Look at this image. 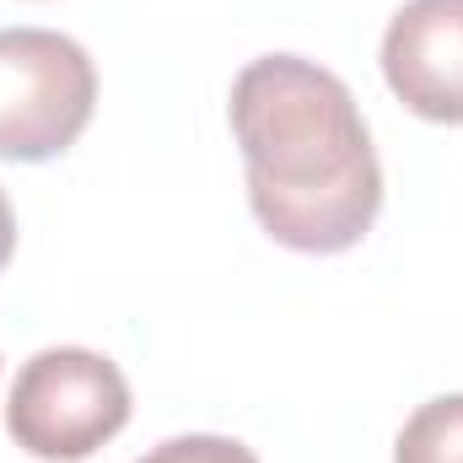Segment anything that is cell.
I'll return each instance as SVG.
<instances>
[{"label": "cell", "instance_id": "6", "mask_svg": "<svg viewBox=\"0 0 463 463\" xmlns=\"http://www.w3.org/2000/svg\"><path fill=\"white\" fill-rule=\"evenodd\" d=\"M135 463H259V458L232 437H173V442L151 448Z\"/></svg>", "mask_w": 463, "mask_h": 463}, {"label": "cell", "instance_id": "1", "mask_svg": "<svg viewBox=\"0 0 463 463\" xmlns=\"http://www.w3.org/2000/svg\"><path fill=\"white\" fill-rule=\"evenodd\" d=\"M232 135L259 227L297 253H345L383 211V162L350 87L302 60L264 54L232 81Z\"/></svg>", "mask_w": 463, "mask_h": 463}, {"label": "cell", "instance_id": "3", "mask_svg": "<svg viewBox=\"0 0 463 463\" xmlns=\"http://www.w3.org/2000/svg\"><path fill=\"white\" fill-rule=\"evenodd\" d=\"M98 109L92 54L49 27H0V162L65 156Z\"/></svg>", "mask_w": 463, "mask_h": 463}, {"label": "cell", "instance_id": "7", "mask_svg": "<svg viewBox=\"0 0 463 463\" xmlns=\"http://www.w3.org/2000/svg\"><path fill=\"white\" fill-rule=\"evenodd\" d=\"M11 253H16V216H11V205H5V189H0V269L11 264Z\"/></svg>", "mask_w": 463, "mask_h": 463}, {"label": "cell", "instance_id": "2", "mask_svg": "<svg viewBox=\"0 0 463 463\" xmlns=\"http://www.w3.org/2000/svg\"><path fill=\"white\" fill-rule=\"evenodd\" d=\"M129 426V383L109 355L49 345L22 361L5 404V431L43 463H81Z\"/></svg>", "mask_w": 463, "mask_h": 463}, {"label": "cell", "instance_id": "4", "mask_svg": "<svg viewBox=\"0 0 463 463\" xmlns=\"http://www.w3.org/2000/svg\"><path fill=\"white\" fill-rule=\"evenodd\" d=\"M383 81L410 114L463 124V0H410L383 33Z\"/></svg>", "mask_w": 463, "mask_h": 463}, {"label": "cell", "instance_id": "5", "mask_svg": "<svg viewBox=\"0 0 463 463\" xmlns=\"http://www.w3.org/2000/svg\"><path fill=\"white\" fill-rule=\"evenodd\" d=\"M393 463H463V393L420 404L393 442Z\"/></svg>", "mask_w": 463, "mask_h": 463}]
</instances>
